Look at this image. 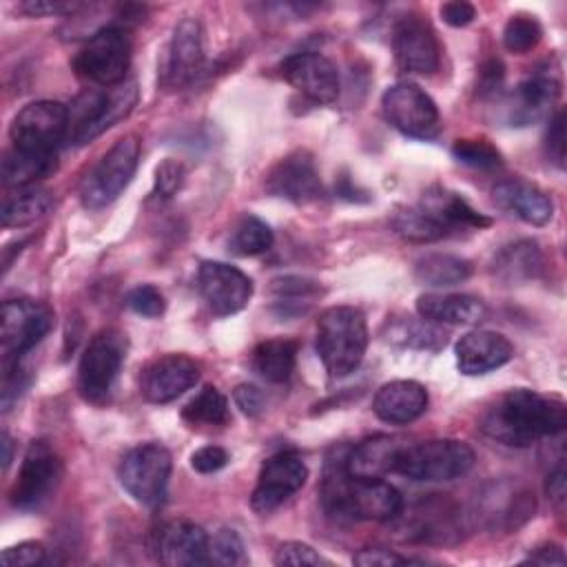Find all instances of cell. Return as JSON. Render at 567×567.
Listing matches in <instances>:
<instances>
[{"label": "cell", "instance_id": "cell-1", "mask_svg": "<svg viewBox=\"0 0 567 567\" xmlns=\"http://www.w3.org/2000/svg\"><path fill=\"white\" fill-rule=\"evenodd\" d=\"M567 425L565 403L534 390L516 388L501 394L481 419V430L496 443L529 447L545 436H556Z\"/></svg>", "mask_w": 567, "mask_h": 567}, {"label": "cell", "instance_id": "cell-2", "mask_svg": "<svg viewBox=\"0 0 567 567\" xmlns=\"http://www.w3.org/2000/svg\"><path fill=\"white\" fill-rule=\"evenodd\" d=\"M368 339L365 317L354 306L326 308L317 319V352L332 379H343L359 368Z\"/></svg>", "mask_w": 567, "mask_h": 567}, {"label": "cell", "instance_id": "cell-3", "mask_svg": "<svg viewBox=\"0 0 567 567\" xmlns=\"http://www.w3.org/2000/svg\"><path fill=\"white\" fill-rule=\"evenodd\" d=\"M476 456L474 450L456 439H432L423 443H401L392 472L412 481H454L465 476Z\"/></svg>", "mask_w": 567, "mask_h": 567}, {"label": "cell", "instance_id": "cell-4", "mask_svg": "<svg viewBox=\"0 0 567 567\" xmlns=\"http://www.w3.org/2000/svg\"><path fill=\"white\" fill-rule=\"evenodd\" d=\"M137 102V84L124 82L117 84L111 91L100 89H86L82 91L66 109H69V128H66V142L82 146L97 135H102L106 128H111L115 122L126 117Z\"/></svg>", "mask_w": 567, "mask_h": 567}, {"label": "cell", "instance_id": "cell-5", "mask_svg": "<svg viewBox=\"0 0 567 567\" xmlns=\"http://www.w3.org/2000/svg\"><path fill=\"white\" fill-rule=\"evenodd\" d=\"M140 162V137H120L89 171L80 186V199L86 208L97 210L115 202L128 186Z\"/></svg>", "mask_w": 567, "mask_h": 567}, {"label": "cell", "instance_id": "cell-6", "mask_svg": "<svg viewBox=\"0 0 567 567\" xmlns=\"http://www.w3.org/2000/svg\"><path fill=\"white\" fill-rule=\"evenodd\" d=\"M73 71L100 86H117L124 82L131 64V40L124 29L100 27L73 58Z\"/></svg>", "mask_w": 567, "mask_h": 567}, {"label": "cell", "instance_id": "cell-7", "mask_svg": "<svg viewBox=\"0 0 567 567\" xmlns=\"http://www.w3.org/2000/svg\"><path fill=\"white\" fill-rule=\"evenodd\" d=\"M173 470L171 452L159 443H142L124 454L117 467L122 487L142 505L159 507Z\"/></svg>", "mask_w": 567, "mask_h": 567}, {"label": "cell", "instance_id": "cell-8", "mask_svg": "<svg viewBox=\"0 0 567 567\" xmlns=\"http://www.w3.org/2000/svg\"><path fill=\"white\" fill-rule=\"evenodd\" d=\"M69 109L55 100L27 104L11 122V146L24 153L55 157L58 146L66 142Z\"/></svg>", "mask_w": 567, "mask_h": 567}, {"label": "cell", "instance_id": "cell-9", "mask_svg": "<svg viewBox=\"0 0 567 567\" xmlns=\"http://www.w3.org/2000/svg\"><path fill=\"white\" fill-rule=\"evenodd\" d=\"M124 357L126 339L113 328L97 332L89 341L78 365V390L89 403L102 405L109 401Z\"/></svg>", "mask_w": 567, "mask_h": 567}, {"label": "cell", "instance_id": "cell-10", "mask_svg": "<svg viewBox=\"0 0 567 567\" xmlns=\"http://www.w3.org/2000/svg\"><path fill=\"white\" fill-rule=\"evenodd\" d=\"M53 326V312L31 299H11L2 303V365L18 363L22 354H27L35 343L44 339V334Z\"/></svg>", "mask_w": 567, "mask_h": 567}, {"label": "cell", "instance_id": "cell-11", "mask_svg": "<svg viewBox=\"0 0 567 567\" xmlns=\"http://www.w3.org/2000/svg\"><path fill=\"white\" fill-rule=\"evenodd\" d=\"M385 120L410 137H432L439 131L434 100L414 82H396L381 97Z\"/></svg>", "mask_w": 567, "mask_h": 567}, {"label": "cell", "instance_id": "cell-12", "mask_svg": "<svg viewBox=\"0 0 567 567\" xmlns=\"http://www.w3.org/2000/svg\"><path fill=\"white\" fill-rule=\"evenodd\" d=\"M62 478V463L58 454L44 441H33L20 463L18 478L9 492L13 507L35 509L40 507Z\"/></svg>", "mask_w": 567, "mask_h": 567}, {"label": "cell", "instance_id": "cell-13", "mask_svg": "<svg viewBox=\"0 0 567 567\" xmlns=\"http://www.w3.org/2000/svg\"><path fill=\"white\" fill-rule=\"evenodd\" d=\"M308 478V467L306 461L292 452L284 450L272 454L270 458L264 461L257 485L252 489L250 505L257 514H270L279 505H284L292 494H297Z\"/></svg>", "mask_w": 567, "mask_h": 567}, {"label": "cell", "instance_id": "cell-14", "mask_svg": "<svg viewBox=\"0 0 567 567\" xmlns=\"http://www.w3.org/2000/svg\"><path fill=\"white\" fill-rule=\"evenodd\" d=\"M396 518H401L405 540L456 543L461 538V509L441 494H432L410 509L401 507Z\"/></svg>", "mask_w": 567, "mask_h": 567}, {"label": "cell", "instance_id": "cell-15", "mask_svg": "<svg viewBox=\"0 0 567 567\" xmlns=\"http://www.w3.org/2000/svg\"><path fill=\"white\" fill-rule=\"evenodd\" d=\"M392 49L396 64L416 75H432L441 64V44L432 24L419 16L408 13L396 20L392 31Z\"/></svg>", "mask_w": 567, "mask_h": 567}, {"label": "cell", "instance_id": "cell-16", "mask_svg": "<svg viewBox=\"0 0 567 567\" xmlns=\"http://www.w3.org/2000/svg\"><path fill=\"white\" fill-rule=\"evenodd\" d=\"M199 292L217 317L239 312L252 297V281L239 268L224 261H202L197 270Z\"/></svg>", "mask_w": 567, "mask_h": 567}, {"label": "cell", "instance_id": "cell-17", "mask_svg": "<svg viewBox=\"0 0 567 567\" xmlns=\"http://www.w3.org/2000/svg\"><path fill=\"white\" fill-rule=\"evenodd\" d=\"M199 381V363L186 354H162L140 372V394L148 403H171Z\"/></svg>", "mask_w": 567, "mask_h": 567}, {"label": "cell", "instance_id": "cell-18", "mask_svg": "<svg viewBox=\"0 0 567 567\" xmlns=\"http://www.w3.org/2000/svg\"><path fill=\"white\" fill-rule=\"evenodd\" d=\"M281 78L315 104H330L339 95V71L326 55L301 51L288 55L281 66Z\"/></svg>", "mask_w": 567, "mask_h": 567}, {"label": "cell", "instance_id": "cell-19", "mask_svg": "<svg viewBox=\"0 0 567 567\" xmlns=\"http://www.w3.org/2000/svg\"><path fill=\"white\" fill-rule=\"evenodd\" d=\"M266 190L292 204H310L321 197V179L315 157L297 148L284 155L266 175Z\"/></svg>", "mask_w": 567, "mask_h": 567}, {"label": "cell", "instance_id": "cell-20", "mask_svg": "<svg viewBox=\"0 0 567 567\" xmlns=\"http://www.w3.org/2000/svg\"><path fill=\"white\" fill-rule=\"evenodd\" d=\"M204 66V31L199 20L184 18L173 29L166 47L162 82L171 89L190 84Z\"/></svg>", "mask_w": 567, "mask_h": 567}, {"label": "cell", "instance_id": "cell-21", "mask_svg": "<svg viewBox=\"0 0 567 567\" xmlns=\"http://www.w3.org/2000/svg\"><path fill=\"white\" fill-rule=\"evenodd\" d=\"M155 554L168 567L208 565V536L190 520H168L155 536Z\"/></svg>", "mask_w": 567, "mask_h": 567}, {"label": "cell", "instance_id": "cell-22", "mask_svg": "<svg viewBox=\"0 0 567 567\" xmlns=\"http://www.w3.org/2000/svg\"><path fill=\"white\" fill-rule=\"evenodd\" d=\"M514 357L512 341L494 330H472L456 343V365L467 377H478L505 365Z\"/></svg>", "mask_w": 567, "mask_h": 567}, {"label": "cell", "instance_id": "cell-23", "mask_svg": "<svg viewBox=\"0 0 567 567\" xmlns=\"http://www.w3.org/2000/svg\"><path fill=\"white\" fill-rule=\"evenodd\" d=\"M536 509V498L529 489L516 487L512 483L492 485V489L483 496L481 516L489 527H501L505 532L518 529L525 525Z\"/></svg>", "mask_w": 567, "mask_h": 567}, {"label": "cell", "instance_id": "cell-24", "mask_svg": "<svg viewBox=\"0 0 567 567\" xmlns=\"http://www.w3.org/2000/svg\"><path fill=\"white\" fill-rule=\"evenodd\" d=\"M372 408L381 421L405 425L427 410V390L410 379L390 381L377 390Z\"/></svg>", "mask_w": 567, "mask_h": 567}, {"label": "cell", "instance_id": "cell-25", "mask_svg": "<svg viewBox=\"0 0 567 567\" xmlns=\"http://www.w3.org/2000/svg\"><path fill=\"white\" fill-rule=\"evenodd\" d=\"M494 202L532 226H545L554 217L551 197L523 179H505L492 188Z\"/></svg>", "mask_w": 567, "mask_h": 567}, {"label": "cell", "instance_id": "cell-26", "mask_svg": "<svg viewBox=\"0 0 567 567\" xmlns=\"http://www.w3.org/2000/svg\"><path fill=\"white\" fill-rule=\"evenodd\" d=\"M558 93H560L558 80L547 71H536L534 75L523 80L512 95V104H509L512 124L525 126L540 120L551 109Z\"/></svg>", "mask_w": 567, "mask_h": 567}, {"label": "cell", "instance_id": "cell-27", "mask_svg": "<svg viewBox=\"0 0 567 567\" xmlns=\"http://www.w3.org/2000/svg\"><path fill=\"white\" fill-rule=\"evenodd\" d=\"M416 312L421 319L436 326H470L483 319L485 306L478 297L472 295L425 292L416 299Z\"/></svg>", "mask_w": 567, "mask_h": 567}, {"label": "cell", "instance_id": "cell-28", "mask_svg": "<svg viewBox=\"0 0 567 567\" xmlns=\"http://www.w3.org/2000/svg\"><path fill=\"white\" fill-rule=\"evenodd\" d=\"M425 213H430L443 228L447 235L456 233V230H465V228H485L492 224L489 217H485L483 213H478L476 208H472L461 195L445 190V188H432L423 195L421 204H419Z\"/></svg>", "mask_w": 567, "mask_h": 567}, {"label": "cell", "instance_id": "cell-29", "mask_svg": "<svg viewBox=\"0 0 567 567\" xmlns=\"http://www.w3.org/2000/svg\"><path fill=\"white\" fill-rule=\"evenodd\" d=\"M403 441L394 436H372L361 441L346 456L348 472L354 476H383L392 472V461Z\"/></svg>", "mask_w": 567, "mask_h": 567}, {"label": "cell", "instance_id": "cell-30", "mask_svg": "<svg viewBox=\"0 0 567 567\" xmlns=\"http://www.w3.org/2000/svg\"><path fill=\"white\" fill-rule=\"evenodd\" d=\"M297 341L286 337H275L257 343L252 350V365L261 379L270 383H286L295 370Z\"/></svg>", "mask_w": 567, "mask_h": 567}, {"label": "cell", "instance_id": "cell-31", "mask_svg": "<svg viewBox=\"0 0 567 567\" xmlns=\"http://www.w3.org/2000/svg\"><path fill=\"white\" fill-rule=\"evenodd\" d=\"M543 259L538 244L532 239H518L509 246H503L494 257V275L503 281H523L536 277Z\"/></svg>", "mask_w": 567, "mask_h": 567}, {"label": "cell", "instance_id": "cell-32", "mask_svg": "<svg viewBox=\"0 0 567 567\" xmlns=\"http://www.w3.org/2000/svg\"><path fill=\"white\" fill-rule=\"evenodd\" d=\"M414 275L421 284L432 288H450L463 284L472 275V264L463 257L447 252H432L416 261Z\"/></svg>", "mask_w": 567, "mask_h": 567}, {"label": "cell", "instance_id": "cell-33", "mask_svg": "<svg viewBox=\"0 0 567 567\" xmlns=\"http://www.w3.org/2000/svg\"><path fill=\"white\" fill-rule=\"evenodd\" d=\"M53 171H55V157L24 153V151H18L13 146L4 153V159H2V182H4V186L27 188V186L47 177Z\"/></svg>", "mask_w": 567, "mask_h": 567}, {"label": "cell", "instance_id": "cell-34", "mask_svg": "<svg viewBox=\"0 0 567 567\" xmlns=\"http://www.w3.org/2000/svg\"><path fill=\"white\" fill-rule=\"evenodd\" d=\"M53 199L49 190H40V188H22L18 190V195L7 197L2 202V226L4 228H22L29 226L33 221H38L40 217H44L51 208Z\"/></svg>", "mask_w": 567, "mask_h": 567}, {"label": "cell", "instance_id": "cell-35", "mask_svg": "<svg viewBox=\"0 0 567 567\" xmlns=\"http://www.w3.org/2000/svg\"><path fill=\"white\" fill-rule=\"evenodd\" d=\"M182 419L193 427L224 425L230 419L228 399L215 385H206L182 408Z\"/></svg>", "mask_w": 567, "mask_h": 567}, {"label": "cell", "instance_id": "cell-36", "mask_svg": "<svg viewBox=\"0 0 567 567\" xmlns=\"http://www.w3.org/2000/svg\"><path fill=\"white\" fill-rule=\"evenodd\" d=\"M272 246V230L255 215H244L228 239V250L237 257L261 255Z\"/></svg>", "mask_w": 567, "mask_h": 567}, {"label": "cell", "instance_id": "cell-37", "mask_svg": "<svg viewBox=\"0 0 567 567\" xmlns=\"http://www.w3.org/2000/svg\"><path fill=\"white\" fill-rule=\"evenodd\" d=\"M390 341L408 346V348H416V350H430L436 352L445 346V332L436 328V323H430L425 319L421 321H412V319H403L396 321L390 328Z\"/></svg>", "mask_w": 567, "mask_h": 567}, {"label": "cell", "instance_id": "cell-38", "mask_svg": "<svg viewBox=\"0 0 567 567\" xmlns=\"http://www.w3.org/2000/svg\"><path fill=\"white\" fill-rule=\"evenodd\" d=\"M392 226L401 237H405L410 241L425 244V241H436V239L447 237L445 228L432 215H427L421 206L399 210L392 219Z\"/></svg>", "mask_w": 567, "mask_h": 567}, {"label": "cell", "instance_id": "cell-39", "mask_svg": "<svg viewBox=\"0 0 567 567\" xmlns=\"http://www.w3.org/2000/svg\"><path fill=\"white\" fill-rule=\"evenodd\" d=\"M452 155L461 164H467L472 168H496V166L503 164L501 151L492 142H487L483 137L456 140L454 146H452Z\"/></svg>", "mask_w": 567, "mask_h": 567}, {"label": "cell", "instance_id": "cell-40", "mask_svg": "<svg viewBox=\"0 0 567 567\" xmlns=\"http://www.w3.org/2000/svg\"><path fill=\"white\" fill-rule=\"evenodd\" d=\"M543 38V29L538 20L529 16H514L507 20L503 29V44L512 53H527L534 49Z\"/></svg>", "mask_w": 567, "mask_h": 567}, {"label": "cell", "instance_id": "cell-41", "mask_svg": "<svg viewBox=\"0 0 567 567\" xmlns=\"http://www.w3.org/2000/svg\"><path fill=\"white\" fill-rule=\"evenodd\" d=\"M239 565L244 563V543L230 527H221L208 538V565Z\"/></svg>", "mask_w": 567, "mask_h": 567}, {"label": "cell", "instance_id": "cell-42", "mask_svg": "<svg viewBox=\"0 0 567 567\" xmlns=\"http://www.w3.org/2000/svg\"><path fill=\"white\" fill-rule=\"evenodd\" d=\"M272 292L277 295V301L281 306H297V310H301L299 301L310 303V299L319 292V286L303 277H281L272 281Z\"/></svg>", "mask_w": 567, "mask_h": 567}, {"label": "cell", "instance_id": "cell-43", "mask_svg": "<svg viewBox=\"0 0 567 567\" xmlns=\"http://www.w3.org/2000/svg\"><path fill=\"white\" fill-rule=\"evenodd\" d=\"M126 306L142 317H159L166 308V301H164V295L155 286L142 284V286H135L126 295Z\"/></svg>", "mask_w": 567, "mask_h": 567}, {"label": "cell", "instance_id": "cell-44", "mask_svg": "<svg viewBox=\"0 0 567 567\" xmlns=\"http://www.w3.org/2000/svg\"><path fill=\"white\" fill-rule=\"evenodd\" d=\"M184 177H186V168L182 162L177 159H164L157 168H155V193L157 197H173L182 184H184Z\"/></svg>", "mask_w": 567, "mask_h": 567}, {"label": "cell", "instance_id": "cell-45", "mask_svg": "<svg viewBox=\"0 0 567 567\" xmlns=\"http://www.w3.org/2000/svg\"><path fill=\"white\" fill-rule=\"evenodd\" d=\"M44 545L38 543V540H24V543H18L13 547H7L2 554H0V560L4 567H33V565H40L44 560Z\"/></svg>", "mask_w": 567, "mask_h": 567}, {"label": "cell", "instance_id": "cell-46", "mask_svg": "<svg viewBox=\"0 0 567 567\" xmlns=\"http://www.w3.org/2000/svg\"><path fill=\"white\" fill-rule=\"evenodd\" d=\"M275 563L277 565H328V560L323 556H319L310 545L299 543V540L284 543L277 549Z\"/></svg>", "mask_w": 567, "mask_h": 567}, {"label": "cell", "instance_id": "cell-47", "mask_svg": "<svg viewBox=\"0 0 567 567\" xmlns=\"http://www.w3.org/2000/svg\"><path fill=\"white\" fill-rule=\"evenodd\" d=\"M545 148L549 159L563 168L565 166V111L558 109L556 115L549 120L547 135H545Z\"/></svg>", "mask_w": 567, "mask_h": 567}, {"label": "cell", "instance_id": "cell-48", "mask_svg": "<svg viewBox=\"0 0 567 567\" xmlns=\"http://www.w3.org/2000/svg\"><path fill=\"white\" fill-rule=\"evenodd\" d=\"M352 563L359 567H394V565H408L412 558H405L396 551L381 549V547H368L352 556Z\"/></svg>", "mask_w": 567, "mask_h": 567}, {"label": "cell", "instance_id": "cell-49", "mask_svg": "<svg viewBox=\"0 0 567 567\" xmlns=\"http://www.w3.org/2000/svg\"><path fill=\"white\" fill-rule=\"evenodd\" d=\"M228 463V452L219 445H204L190 456V467L199 474H210Z\"/></svg>", "mask_w": 567, "mask_h": 567}, {"label": "cell", "instance_id": "cell-50", "mask_svg": "<svg viewBox=\"0 0 567 567\" xmlns=\"http://www.w3.org/2000/svg\"><path fill=\"white\" fill-rule=\"evenodd\" d=\"M233 399L237 403V408L246 414V416H257L264 412V405H266V399L261 394V390L252 383H239L235 390H233Z\"/></svg>", "mask_w": 567, "mask_h": 567}, {"label": "cell", "instance_id": "cell-51", "mask_svg": "<svg viewBox=\"0 0 567 567\" xmlns=\"http://www.w3.org/2000/svg\"><path fill=\"white\" fill-rule=\"evenodd\" d=\"M82 2H62V0H27L20 4V9L29 16H51V13H73L80 11Z\"/></svg>", "mask_w": 567, "mask_h": 567}, {"label": "cell", "instance_id": "cell-52", "mask_svg": "<svg viewBox=\"0 0 567 567\" xmlns=\"http://www.w3.org/2000/svg\"><path fill=\"white\" fill-rule=\"evenodd\" d=\"M441 18L450 27H467L476 18V9L470 2L454 0V2L441 4Z\"/></svg>", "mask_w": 567, "mask_h": 567}, {"label": "cell", "instance_id": "cell-53", "mask_svg": "<svg viewBox=\"0 0 567 567\" xmlns=\"http://www.w3.org/2000/svg\"><path fill=\"white\" fill-rule=\"evenodd\" d=\"M547 496L556 507L565 505V496H567V474H565V465H558L556 470L549 472L547 476Z\"/></svg>", "mask_w": 567, "mask_h": 567}, {"label": "cell", "instance_id": "cell-54", "mask_svg": "<svg viewBox=\"0 0 567 567\" xmlns=\"http://www.w3.org/2000/svg\"><path fill=\"white\" fill-rule=\"evenodd\" d=\"M501 82H503V64L498 60H487L478 73L481 93H492L494 89L501 86Z\"/></svg>", "mask_w": 567, "mask_h": 567}, {"label": "cell", "instance_id": "cell-55", "mask_svg": "<svg viewBox=\"0 0 567 567\" xmlns=\"http://www.w3.org/2000/svg\"><path fill=\"white\" fill-rule=\"evenodd\" d=\"M525 560L538 563V565H565V554L556 545H543L536 551H532Z\"/></svg>", "mask_w": 567, "mask_h": 567}, {"label": "cell", "instance_id": "cell-56", "mask_svg": "<svg viewBox=\"0 0 567 567\" xmlns=\"http://www.w3.org/2000/svg\"><path fill=\"white\" fill-rule=\"evenodd\" d=\"M0 445H2V470H7L9 463H11V450H13V443H11L7 432H2V443Z\"/></svg>", "mask_w": 567, "mask_h": 567}]
</instances>
